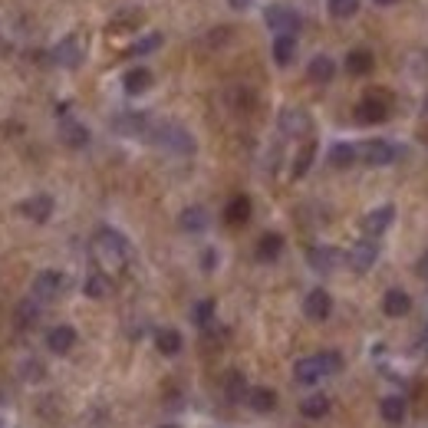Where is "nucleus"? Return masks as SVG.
Listing matches in <instances>:
<instances>
[{
	"label": "nucleus",
	"mask_w": 428,
	"mask_h": 428,
	"mask_svg": "<svg viewBox=\"0 0 428 428\" xmlns=\"http://www.w3.org/2000/svg\"><path fill=\"white\" fill-rule=\"evenodd\" d=\"M231 4V10H248L250 7V0H228Z\"/></svg>",
	"instance_id": "nucleus-39"
},
{
	"label": "nucleus",
	"mask_w": 428,
	"mask_h": 428,
	"mask_svg": "<svg viewBox=\"0 0 428 428\" xmlns=\"http://www.w3.org/2000/svg\"><path fill=\"white\" fill-rule=\"evenodd\" d=\"M240 389H244V379H240L238 372H231V376H228V395H231V399H240Z\"/></svg>",
	"instance_id": "nucleus-37"
},
{
	"label": "nucleus",
	"mask_w": 428,
	"mask_h": 428,
	"mask_svg": "<svg viewBox=\"0 0 428 428\" xmlns=\"http://www.w3.org/2000/svg\"><path fill=\"white\" fill-rule=\"evenodd\" d=\"M372 66H376V56H372V50H366V46H356V50H350V56H346V69H350L352 76H366V73H372Z\"/></svg>",
	"instance_id": "nucleus-13"
},
{
	"label": "nucleus",
	"mask_w": 428,
	"mask_h": 428,
	"mask_svg": "<svg viewBox=\"0 0 428 428\" xmlns=\"http://www.w3.org/2000/svg\"><path fill=\"white\" fill-rule=\"evenodd\" d=\"M201 264H205L208 270H211V267H214V250H208V254H205V260H201Z\"/></svg>",
	"instance_id": "nucleus-40"
},
{
	"label": "nucleus",
	"mask_w": 428,
	"mask_h": 428,
	"mask_svg": "<svg viewBox=\"0 0 428 428\" xmlns=\"http://www.w3.org/2000/svg\"><path fill=\"white\" fill-rule=\"evenodd\" d=\"M250 218V198L248 195H238L228 201V208H224V221L228 224H248Z\"/></svg>",
	"instance_id": "nucleus-19"
},
{
	"label": "nucleus",
	"mask_w": 428,
	"mask_h": 428,
	"mask_svg": "<svg viewBox=\"0 0 428 428\" xmlns=\"http://www.w3.org/2000/svg\"><path fill=\"white\" fill-rule=\"evenodd\" d=\"M158 46H162V36H158V34H152V36H146V40L132 43V46H128V56H146V53L158 50Z\"/></svg>",
	"instance_id": "nucleus-34"
},
{
	"label": "nucleus",
	"mask_w": 428,
	"mask_h": 428,
	"mask_svg": "<svg viewBox=\"0 0 428 428\" xmlns=\"http://www.w3.org/2000/svg\"><path fill=\"white\" fill-rule=\"evenodd\" d=\"M178 224H181V231L201 234L208 228V211L201 205H191V208H185V211L178 214Z\"/></svg>",
	"instance_id": "nucleus-15"
},
{
	"label": "nucleus",
	"mask_w": 428,
	"mask_h": 428,
	"mask_svg": "<svg viewBox=\"0 0 428 428\" xmlns=\"http://www.w3.org/2000/svg\"><path fill=\"white\" fill-rule=\"evenodd\" d=\"M392 221H395V208L382 205V208H376V211H369L366 218H362V231H366L369 238H379V234L389 231V224Z\"/></svg>",
	"instance_id": "nucleus-6"
},
{
	"label": "nucleus",
	"mask_w": 428,
	"mask_h": 428,
	"mask_svg": "<svg viewBox=\"0 0 428 428\" xmlns=\"http://www.w3.org/2000/svg\"><path fill=\"white\" fill-rule=\"evenodd\" d=\"M376 257H379L376 244H372V240H360V244L350 250V257H346V260H350V267L356 270V274H366L369 267L376 264Z\"/></svg>",
	"instance_id": "nucleus-8"
},
{
	"label": "nucleus",
	"mask_w": 428,
	"mask_h": 428,
	"mask_svg": "<svg viewBox=\"0 0 428 428\" xmlns=\"http://www.w3.org/2000/svg\"><path fill=\"white\" fill-rule=\"evenodd\" d=\"M379 7H392V4H399V0H376Z\"/></svg>",
	"instance_id": "nucleus-41"
},
{
	"label": "nucleus",
	"mask_w": 428,
	"mask_h": 428,
	"mask_svg": "<svg viewBox=\"0 0 428 428\" xmlns=\"http://www.w3.org/2000/svg\"><path fill=\"white\" fill-rule=\"evenodd\" d=\"M264 20H267V26L274 30V34H297L300 30V17L293 14L290 7H280V4H274V7H267V14H264Z\"/></svg>",
	"instance_id": "nucleus-4"
},
{
	"label": "nucleus",
	"mask_w": 428,
	"mask_h": 428,
	"mask_svg": "<svg viewBox=\"0 0 428 428\" xmlns=\"http://www.w3.org/2000/svg\"><path fill=\"white\" fill-rule=\"evenodd\" d=\"M360 10V0H330V14L336 20H350Z\"/></svg>",
	"instance_id": "nucleus-33"
},
{
	"label": "nucleus",
	"mask_w": 428,
	"mask_h": 428,
	"mask_svg": "<svg viewBox=\"0 0 428 428\" xmlns=\"http://www.w3.org/2000/svg\"><path fill=\"white\" fill-rule=\"evenodd\" d=\"M326 412H330V399L326 395H310L300 402V415H307V419H323Z\"/></svg>",
	"instance_id": "nucleus-30"
},
{
	"label": "nucleus",
	"mask_w": 428,
	"mask_h": 428,
	"mask_svg": "<svg viewBox=\"0 0 428 428\" xmlns=\"http://www.w3.org/2000/svg\"><path fill=\"white\" fill-rule=\"evenodd\" d=\"M313 155H317V146L310 142V146H303V152L297 155V162H293V178H303L310 171V165H313Z\"/></svg>",
	"instance_id": "nucleus-32"
},
{
	"label": "nucleus",
	"mask_w": 428,
	"mask_h": 428,
	"mask_svg": "<svg viewBox=\"0 0 428 428\" xmlns=\"http://www.w3.org/2000/svg\"><path fill=\"white\" fill-rule=\"evenodd\" d=\"M280 128L287 132V136H303V132L310 128L307 112H300V109H287V112H280Z\"/></svg>",
	"instance_id": "nucleus-21"
},
{
	"label": "nucleus",
	"mask_w": 428,
	"mask_h": 428,
	"mask_svg": "<svg viewBox=\"0 0 428 428\" xmlns=\"http://www.w3.org/2000/svg\"><path fill=\"white\" fill-rule=\"evenodd\" d=\"M63 287H66V277H63L60 270H43L34 280V300H40V303L56 300L63 293Z\"/></svg>",
	"instance_id": "nucleus-3"
},
{
	"label": "nucleus",
	"mask_w": 428,
	"mask_h": 428,
	"mask_svg": "<svg viewBox=\"0 0 428 428\" xmlns=\"http://www.w3.org/2000/svg\"><path fill=\"white\" fill-rule=\"evenodd\" d=\"M152 138H155V142H158L162 148H168V152H178V155L195 152V138H191L181 126H158V128L152 132Z\"/></svg>",
	"instance_id": "nucleus-2"
},
{
	"label": "nucleus",
	"mask_w": 428,
	"mask_h": 428,
	"mask_svg": "<svg viewBox=\"0 0 428 428\" xmlns=\"http://www.w3.org/2000/svg\"><path fill=\"white\" fill-rule=\"evenodd\" d=\"M283 254V238L280 234H264V238L257 240V260H264V264H270V260H277V257Z\"/></svg>",
	"instance_id": "nucleus-18"
},
{
	"label": "nucleus",
	"mask_w": 428,
	"mask_h": 428,
	"mask_svg": "<svg viewBox=\"0 0 428 428\" xmlns=\"http://www.w3.org/2000/svg\"><path fill=\"white\" fill-rule=\"evenodd\" d=\"M96 254L103 257L109 267H122L128 260V240L119 231H112V228H99V234H96Z\"/></svg>",
	"instance_id": "nucleus-1"
},
{
	"label": "nucleus",
	"mask_w": 428,
	"mask_h": 428,
	"mask_svg": "<svg viewBox=\"0 0 428 428\" xmlns=\"http://www.w3.org/2000/svg\"><path fill=\"white\" fill-rule=\"evenodd\" d=\"M412 310V297L405 290H389L382 297V313L385 317H405Z\"/></svg>",
	"instance_id": "nucleus-16"
},
{
	"label": "nucleus",
	"mask_w": 428,
	"mask_h": 428,
	"mask_svg": "<svg viewBox=\"0 0 428 428\" xmlns=\"http://www.w3.org/2000/svg\"><path fill=\"white\" fill-rule=\"evenodd\" d=\"M136 24H138V17H136V14H132V17H122V20H116V24H112L109 30H112V34H116V30H132V26H136Z\"/></svg>",
	"instance_id": "nucleus-38"
},
{
	"label": "nucleus",
	"mask_w": 428,
	"mask_h": 428,
	"mask_svg": "<svg viewBox=\"0 0 428 428\" xmlns=\"http://www.w3.org/2000/svg\"><path fill=\"white\" fill-rule=\"evenodd\" d=\"M379 412H382L385 422H392V425H399V422L405 419V412H409V405H405L402 395H385L382 405H379Z\"/></svg>",
	"instance_id": "nucleus-22"
},
{
	"label": "nucleus",
	"mask_w": 428,
	"mask_h": 428,
	"mask_svg": "<svg viewBox=\"0 0 428 428\" xmlns=\"http://www.w3.org/2000/svg\"><path fill=\"white\" fill-rule=\"evenodd\" d=\"M20 211L30 218V221L43 224V221H50V214H53V198L50 195H36V198H26L24 205H20Z\"/></svg>",
	"instance_id": "nucleus-11"
},
{
	"label": "nucleus",
	"mask_w": 428,
	"mask_h": 428,
	"mask_svg": "<svg viewBox=\"0 0 428 428\" xmlns=\"http://www.w3.org/2000/svg\"><path fill=\"white\" fill-rule=\"evenodd\" d=\"M303 313H307L310 320H326L330 313H333V300H330V293L326 290H310L307 300H303Z\"/></svg>",
	"instance_id": "nucleus-9"
},
{
	"label": "nucleus",
	"mask_w": 428,
	"mask_h": 428,
	"mask_svg": "<svg viewBox=\"0 0 428 428\" xmlns=\"http://www.w3.org/2000/svg\"><path fill=\"white\" fill-rule=\"evenodd\" d=\"M20 326H30L40 320V300H26V303H20V313H17Z\"/></svg>",
	"instance_id": "nucleus-35"
},
{
	"label": "nucleus",
	"mask_w": 428,
	"mask_h": 428,
	"mask_svg": "<svg viewBox=\"0 0 428 428\" xmlns=\"http://www.w3.org/2000/svg\"><path fill=\"white\" fill-rule=\"evenodd\" d=\"M336 264H340V254H336V248H313V250H310V267H313V270H320V274L333 270Z\"/></svg>",
	"instance_id": "nucleus-25"
},
{
	"label": "nucleus",
	"mask_w": 428,
	"mask_h": 428,
	"mask_svg": "<svg viewBox=\"0 0 428 428\" xmlns=\"http://www.w3.org/2000/svg\"><path fill=\"white\" fill-rule=\"evenodd\" d=\"M116 126V132H128V136H142L148 126V119L142 116V112H126V116H119V119L112 122Z\"/></svg>",
	"instance_id": "nucleus-28"
},
{
	"label": "nucleus",
	"mask_w": 428,
	"mask_h": 428,
	"mask_svg": "<svg viewBox=\"0 0 428 428\" xmlns=\"http://www.w3.org/2000/svg\"><path fill=\"white\" fill-rule=\"evenodd\" d=\"M83 290H86V297H89V300L109 297V277H106V274H89V277H86V283H83Z\"/></svg>",
	"instance_id": "nucleus-31"
},
{
	"label": "nucleus",
	"mask_w": 428,
	"mask_h": 428,
	"mask_svg": "<svg viewBox=\"0 0 428 428\" xmlns=\"http://www.w3.org/2000/svg\"><path fill=\"white\" fill-rule=\"evenodd\" d=\"M293 56H297V36L277 34L274 36V60L280 63V66H287V63H293Z\"/></svg>",
	"instance_id": "nucleus-24"
},
{
	"label": "nucleus",
	"mask_w": 428,
	"mask_h": 428,
	"mask_svg": "<svg viewBox=\"0 0 428 428\" xmlns=\"http://www.w3.org/2000/svg\"><path fill=\"white\" fill-rule=\"evenodd\" d=\"M307 73H310L313 83H330V79L336 76V63L330 60V56H313L310 66H307Z\"/></svg>",
	"instance_id": "nucleus-26"
},
{
	"label": "nucleus",
	"mask_w": 428,
	"mask_h": 428,
	"mask_svg": "<svg viewBox=\"0 0 428 428\" xmlns=\"http://www.w3.org/2000/svg\"><path fill=\"white\" fill-rule=\"evenodd\" d=\"M395 146H389L385 138H369L366 146L360 148V158L366 165H389V162H395Z\"/></svg>",
	"instance_id": "nucleus-5"
},
{
	"label": "nucleus",
	"mask_w": 428,
	"mask_h": 428,
	"mask_svg": "<svg viewBox=\"0 0 428 428\" xmlns=\"http://www.w3.org/2000/svg\"><path fill=\"white\" fill-rule=\"evenodd\" d=\"M326 158H330V165H333V168H350V165L360 158V148H352L350 142H336V146L330 148V155H326Z\"/></svg>",
	"instance_id": "nucleus-23"
},
{
	"label": "nucleus",
	"mask_w": 428,
	"mask_h": 428,
	"mask_svg": "<svg viewBox=\"0 0 428 428\" xmlns=\"http://www.w3.org/2000/svg\"><path fill=\"white\" fill-rule=\"evenodd\" d=\"M385 116H389V106H385V99H379V96H366V99L356 106V119L366 122V126H379Z\"/></svg>",
	"instance_id": "nucleus-7"
},
{
	"label": "nucleus",
	"mask_w": 428,
	"mask_h": 428,
	"mask_svg": "<svg viewBox=\"0 0 428 428\" xmlns=\"http://www.w3.org/2000/svg\"><path fill=\"white\" fill-rule=\"evenodd\" d=\"M0 428H4V425H0Z\"/></svg>",
	"instance_id": "nucleus-44"
},
{
	"label": "nucleus",
	"mask_w": 428,
	"mask_h": 428,
	"mask_svg": "<svg viewBox=\"0 0 428 428\" xmlns=\"http://www.w3.org/2000/svg\"><path fill=\"white\" fill-rule=\"evenodd\" d=\"M248 405L254 412H260V415H264V412H274L277 409V392H274V389H250V392H248Z\"/></svg>",
	"instance_id": "nucleus-27"
},
{
	"label": "nucleus",
	"mask_w": 428,
	"mask_h": 428,
	"mask_svg": "<svg viewBox=\"0 0 428 428\" xmlns=\"http://www.w3.org/2000/svg\"><path fill=\"white\" fill-rule=\"evenodd\" d=\"M73 342H76V330H73V326H53L50 336H46V346H50V352H56V356L73 350Z\"/></svg>",
	"instance_id": "nucleus-14"
},
{
	"label": "nucleus",
	"mask_w": 428,
	"mask_h": 428,
	"mask_svg": "<svg viewBox=\"0 0 428 428\" xmlns=\"http://www.w3.org/2000/svg\"><path fill=\"white\" fill-rule=\"evenodd\" d=\"M155 346L162 356H178L181 352V333L178 330H158L155 333Z\"/></svg>",
	"instance_id": "nucleus-29"
},
{
	"label": "nucleus",
	"mask_w": 428,
	"mask_h": 428,
	"mask_svg": "<svg viewBox=\"0 0 428 428\" xmlns=\"http://www.w3.org/2000/svg\"><path fill=\"white\" fill-rule=\"evenodd\" d=\"M214 317V300H201L195 307V313H191V320H195V326H208Z\"/></svg>",
	"instance_id": "nucleus-36"
},
{
	"label": "nucleus",
	"mask_w": 428,
	"mask_h": 428,
	"mask_svg": "<svg viewBox=\"0 0 428 428\" xmlns=\"http://www.w3.org/2000/svg\"><path fill=\"white\" fill-rule=\"evenodd\" d=\"M323 376H326V369H323V362H320V356L300 360L297 366H293V379H297L300 385H317Z\"/></svg>",
	"instance_id": "nucleus-10"
},
{
	"label": "nucleus",
	"mask_w": 428,
	"mask_h": 428,
	"mask_svg": "<svg viewBox=\"0 0 428 428\" xmlns=\"http://www.w3.org/2000/svg\"><path fill=\"white\" fill-rule=\"evenodd\" d=\"M148 86H152V73H148L146 66H136V69H128L126 76H122V89H126L128 96H138V93H146Z\"/></svg>",
	"instance_id": "nucleus-17"
},
{
	"label": "nucleus",
	"mask_w": 428,
	"mask_h": 428,
	"mask_svg": "<svg viewBox=\"0 0 428 428\" xmlns=\"http://www.w3.org/2000/svg\"><path fill=\"white\" fill-rule=\"evenodd\" d=\"M422 274L428 277V254H425V260H422Z\"/></svg>",
	"instance_id": "nucleus-42"
},
{
	"label": "nucleus",
	"mask_w": 428,
	"mask_h": 428,
	"mask_svg": "<svg viewBox=\"0 0 428 428\" xmlns=\"http://www.w3.org/2000/svg\"><path fill=\"white\" fill-rule=\"evenodd\" d=\"M53 60L60 63V66H79V63H83V46H79L76 36H66V40L53 50Z\"/></svg>",
	"instance_id": "nucleus-12"
},
{
	"label": "nucleus",
	"mask_w": 428,
	"mask_h": 428,
	"mask_svg": "<svg viewBox=\"0 0 428 428\" xmlns=\"http://www.w3.org/2000/svg\"><path fill=\"white\" fill-rule=\"evenodd\" d=\"M60 138L69 148H86L89 146V128L79 126V122H63L60 126Z\"/></svg>",
	"instance_id": "nucleus-20"
},
{
	"label": "nucleus",
	"mask_w": 428,
	"mask_h": 428,
	"mask_svg": "<svg viewBox=\"0 0 428 428\" xmlns=\"http://www.w3.org/2000/svg\"><path fill=\"white\" fill-rule=\"evenodd\" d=\"M168 428H178V425H168Z\"/></svg>",
	"instance_id": "nucleus-43"
}]
</instances>
